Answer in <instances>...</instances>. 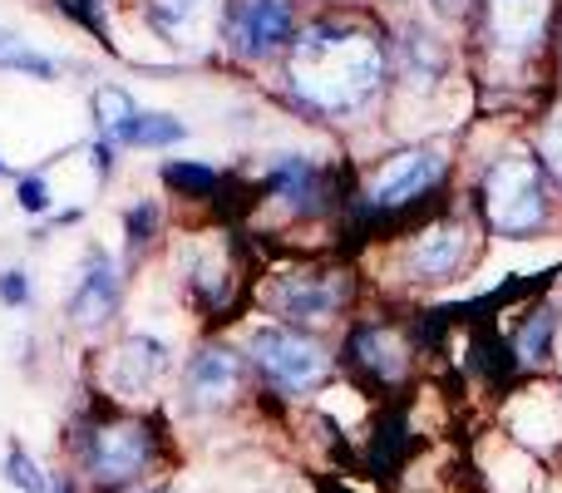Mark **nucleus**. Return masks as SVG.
I'll return each mask as SVG.
<instances>
[{
    "label": "nucleus",
    "mask_w": 562,
    "mask_h": 493,
    "mask_svg": "<svg viewBox=\"0 0 562 493\" xmlns=\"http://www.w3.org/2000/svg\"><path fill=\"white\" fill-rule=\"evenodd\" d=\"M291 79L321 109H356L380 85V45L360 30L316 25L291 49Z\"/></svg>",
    "instance_id": "nucleus-1"
},
{
    "label": "nucleus",
    "mask_w": 562,
    "mask_h": 493,
    "mask_svg": "<svg viewBox=\"0 0 562 493\" xmlns=\"http://www.w3.org/2000/svg\"><path fill=\"white\" fill-rule=\"evenodd\" d=\"M488 217L498 233H528L543 223V183H538L533 158H504L488 168Z\"/></svg>",
    "instance_id": "nucleus-2"
},
{
    "label": "nucleus",
    "mask_w": 562,
    "mask_h": 493,
    "mask_svg": "<svg viewBox=\"0 0 562 493\" xmlns=\"http://www.w3.org/2000/svg\"><path fill=\"white\" fill-rule=\"evenodd\" d=\"M257 360H262L267 376H272L277 385H286V390L311 385V380L326 370V356H321L316 340L296 336V330H286V326H262L257 330Z\"/></svg>",
    "instance_id": "nucleus-3"
},
{
    "label": "nucleus",
    "mask_w": 562,
    "mask_h": 493,
    "mask_svg": "<svg viewBox=\"0 0 562 493\" xmlns=\"http://www.w3.org/2000/svg\"><path fill=\"white\" fill-rule=\"evenodd\" d=\"M154 445H148L144 425H99L89 439V474L99 484H124L148 464Z\"/></svg>",
    "instance_id": "nucleus-4"
},
{
    "label": "nucleus",
    "mask_w": 562,
    "mask_h": 493,
    "mask_svg": "<svg viewBox=\"0 0 562 493\" xmlns=\"http://www.w3.org/2000/svg\"><path fill=\"white\" fill-rule=\"evenodd\" d=\"M435 178H439V158L429 154V148H409V154H395L375 178H370V198L385 203V208H395V203L419 198Z\"/></svg>",
    "instance_id": "nucleus-5"
},
{
    "label": "nucleus",
    "mask_w": 562,
    "mask_h": 493,
    "mask_svg": "<svg viewBox=\"0 0 562 493\" xmlns=\"http://www.w3.org/2000/svg\"><path fill=\"white\" fill-rule=\"evenodd\" d=\"M213 15L217 0H148V20H154V30L168 45H188V49L207 45Z\"/></svg>",
    "instance_id": "nucleus-6"
},
{
    "label": "nucleus",
    "mask_w": 562,
    "mask_h": 493,
    "mask_svg": "<svg viewBox=\"0 0 562 493\" xmlns=\"http://www.w3.org/2000/svg\"><path fill=\"white\" fill-rule=\"evenodd\" d=\"M291 25H296V10H291V0H247V5L237 10V20H233L243 49H252V55H262V49H272V45H281V40H291Z\"/></svg>",
    "instance_id": "nucleus-7"
},
{
    "label": "nucleus",
    "mask_w": 562,
    "mask_h": 493,
    "mask_svg": "<svg viewBox=\"0 0 562 493\" xmlns=\"http://www.w3.org/2000/svg\"><path fill=\"white\" fill-rule=\"evenodd\" d=\"M158 376H164V346L154 336H128L119 346L114 366H109V380H114L119 395H144Z\"/></svg>",
    "instance_id": "nucleus-8"
},
{
    "label": "nucleus",
    "mask_w": 562,
    "mask_h": 493,
    "mask_svg": "<svg viewBox=\"0 0 562 493\" xmlns=\"http://www.w3.org/2000/svg\"><path fill=\"white\" fill-rule=\"evenodd\" d=\"M488 15H494V35H498V45L524 49V45H533L538 30H543V20H548V0H494V5H488Z\"/></svg>",
    "instance_id": "nucleus-9"
},
{
    "label": "nucleus",
    "mask_w": 562,
    "mask_h": 493,
    "mask_svg": "<svg viewBox=\"0 0 562 493\" xmlns=\"http://www.w3.org/2000/svg\"><path fill=\"white\" fill-rule=\"evenodd\" d=\"M114 296H119L114 267H109V257H94L85 271V281H79V291H75V321L79 326H99V321L114 311Z\"/></svg>",
    "instance_id": "nucleus-10"
},
{
    "label": "nucleus",
    "mask_w": 562,
    "mask_h": 493,
    "mask_svg": "<svg viewBox=\"0 0 562 493\" xmlns=\"http://www.w3.org/2000/svg\"><path fill=\"white\" fill-rule=\"evenodd\" d=\"M188 380H193V395L203 400V405H223L237 385V360L227 356V350H203V356L193 360V370H188Z\"/></svg>",
    "instance_id": "nucleus-11"
},
{
    "label": "nucleus",
    "mask_w": 562,
    "mask_h": 493,
    "mask_svg": "<svg viewBox=\"0 0 562 493\" xmlns=\"http://www.w3.org/2000/svg\"><path fill=\"white\" fill-rule=\"evenodd\" d=\"M459 257H464V227H459V223L429 227V233L415 243V267L429 271V277H445V271H454Z\"/></svg>",
    "instance_id": "nucleus-12"
},
{
    "label": "nucleus",
    "mask_w": 562,
    "mask_h": 493,
    "mask_svg": "<svg viewBox=\"0 0 562 493\" xmlns=\"http://www.w3.org/2000/svg\"><path fill=\"white\" fill-rule=\"evenodd\" d=\"M514 435L528 445H553L562 435V405H553L548 395H528L514 405Z\"/></svg>",
    "instance_id": "nucleus-13"
},
{
    "label": "nucleus",
    "mask_w": 562,
    "mask_h": 493,
    "mask_svg": "<svg viewBox=\"0 0 562 493\" xmlns=\"http://www.w3.org/2000/svg\"><path fill=\"white\" fill-rule=\"evenodd\" d=\"M281 306H286L291 316L321 321L330 306H336V291H330V287H316V281H306V277H291L286 287H281Z\"/></svg>",
    "instance_id": "nucleus-14"
},
{
    "label": "nucleus",
    "mask_w": 562,
    "mask_h": 493,
    "mask_svg": "<svg viewBox=\"0 0 562 493\" xmlns=\"http://www.w3.org/2000/svg\"><path fill=\"white\" fill-rule=\"evenodd\" d=\"M178 138H183V119H173V114H138L124 128V144H138V148H168Z\"/></svg>",
    "instance_id": "nucleus-15"
},
{
    "label": "nucleus",
    "mask_w": 562,
    "mask_h": 493,
    "mask_svg": "<svg viewBox=\"0 0 562 493\" xmlns=\"http://www.w3.org/2000/svg\"><path fill=\"white\" fill-rule=\"evenodd\" d=\"M0 69H15V75H30V79H55V59L30 49L25 40L5 35V30H0Z\"/></svg>",
    "instance_id": "nucleus-16"
},
{
    "label": "nucleus",
    "mask_w": 562,
    "mask_h": 493,
    "mask_svg": "<svg viewBox=\"0 0 562 493\" xmlns=\"http://www.w3.org/2000/svg\"><path fill=\"white\" fill-rule=\"evenodd\" d=\"M94 114H99V128H104V134L124 138V128L138 119V109H134V99H128L124 89L104 85V89H99V94H94Z\"/></svg>",
    "instance_id": "nucleus-17"
},
{
    "label": "nucleus",
    "mask_w": 562,
    "mask_h": 493,
    "mask_svg": "<svg viewBox=\"0 0 562 493\" xmlns=\"http://www.w3.org/2000/svg\"><path fill=\"white\" fill-rule=\"evenodd\" d=\"M360 350H366V366H375L380 376H400V356H395V336H380V330H366V336L356 340Z\"/></svg>",
    "instance_id": "nucleus-18"
},
{
    "label": "nucleus",
    "mask_w": 562,
    "mask_h": 493,
    "mask_svg": "<svg viewBox=\"0 0 562 493\" xmlns=\"http://www.w3.org/2000/svg\"><path fill=\"white\" fill-rule=\"evenodd\" d=\"M5 474H10V484L25 489V493H49V489H45V479H40V469H35V459H30L25 449H10Z\"/></svg>",
    "instance_id": "nucleus-19"
},
{
    "label": "nucleus",
    "mask_w": 562,
    "mask_h": 493,
    "mask_svg": "<svg viewBox=\"0 0 562 493\" xmlns=\"http://www.w3.org/2000/svg\"><path fill=\"white\" fill-rule=\"evenodd\" d=\"M548 336H553V316H548V311H538V316L528 321V330L518 336V350H524V356H533V350H543Z\"/></svg>",
    "instance_id": "nucleus-20"
},
{
    "label": "nucleus",
    "mask_w": 562,
    "mask_h": 493,
    "mask_svg": "<svg viewBox=\"0 0 562 493\" xmlns=\"http://www.w3.org/2000/svg\"><path fill=\"white\" fill-rule=\"evenodd\" d=\"M20 208H25V213H45V208H49L45 178H20Z\"/></svg>",
    "instance_id": "nucleus-21"
},
{
    "label": "nucleus",
    "mask_w": 562,
    "mask_h": 493,
    "mask_svg": "<svg viewBox=\"0 0 562 493\" xmlns=\"http://www.w3.org/2000/svg\"><path fill=\"white\" fill-rule=\"evenodd\" d=\"M0 296H5L10 306H20V301L30 296V281L20 277V271H0Z\"/></svg>",
    "instance_id": "nucleus-22"
},
{
    "label": "nucleus",
    "mask_w": 562,
    "mask_h": 493,
    "mask_svg": "<svg viewBox=\"0 0 562 493\" xmlns=\"http://www.w3.org/2000/svg\"><path fill=\"white\" fill-rule=\"evenodd\" d=\"M168 183L173 188H213V173H203V168H168Z\"/></svg>",
    "instance_id": "nucleus-23"
},
{
    "label": "nucleus",
    "mask_w": 562,
    "mask_h": 493,
    "mask_svg": "<svg viewBox=\"0 0 562 493\" xmlns=\"http://www.w3.org/2000/svg\"><path fill=\"white\" fill-rule=\"evenodd\" d=\"M548 158H553V164L562 168V124L553 128V134H548Z\"/></svg>",
    "instance_id": "nucleus-24"
},
{
    "label": "nucleus",
    "mask_w": 562,
    "mask_h": 493,
    "mask_svg": "<svg viewBox=\"0 0 562 493\" xmlns=\"http://www.w3.org/2000/svg\"><path fill=\"white\" fill-rule=\"evenodd\" d=\"M439 10H445V15H464V0H435Z\"/></svg>",
    "instance_id": "nucleus-25"
},
{
    "label": "nucleus",
    "mask_w": 562,
    "mask_h": 493,
    "mask_svg": "<svg viewBox=\"0 0 562 493\" xmlns=\"http://www.w3.org/2000/svg\"><path fill=\"white\" fill-rule=\"evenodd\" d=\"M558 356H562V330H558Z\"/></svg>",
    "instance_id": "nucleus-26"
}]
</instances>
